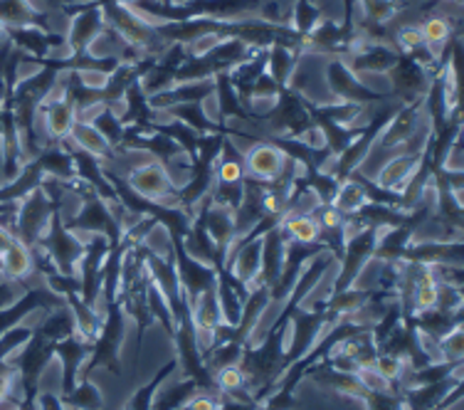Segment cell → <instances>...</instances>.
Masks as SVG:
<instances>
[{
    "mask_svg": "<svg viewBox=\"0 0 464 410\" xmlns=\"http://www.w3.org/2000/svg\"><path fill=\"white\" fill-rule=\"evenodd\" d=\"M242 163H245V179L272 183V181L282 179L285 173H289V169L295 166V159H289L269 139H259L257 143H252V149L245 151Z\"/></svg>",
    "mask_w": 464,
    "mask_h": 410,
    "instance_id": "cell-1",
    "label": "cell"
},
{
    "mask_svg": "<svg viewBox=\"0 0 464 410\" xmlns=\"http://www.w3.org/2000/svg\"><path fill=\"white\" fill-rule=\"evenodd\" d=\"M385 77L391 80V97H398L401 104L422 102L432 82V74L418 60H412L411 54H401Z\"/></svg>",
    "mask_w": 464,
    "mask_h": 410,
    "instance_id": "cell-2",
    "label": "cell"
},
{
    "mask_svg": "<svg viewBox=\"0 0 464 410\" xmlns=\"http://www.w3.org/2000/svg\"><path fill=\"white\" fill-rule=\"evenodd\" d=\"M326 84H329L331 94H336V97L343 99V102H351V104H363L366 107V104L388 102L391 99V94H383V92H375L366 87L353 72L348 70L341 57H334L326 64Z\"/></svg>",
    "mask_w": 464,
    "mask_h": 410,
    "instance_id": "cell-3",
    "label": "cell"
},
{
    "mask_svg": "<svg viewBox=\"0 0 464 410\" xmlns=\"http://www.w3.org/2000/svg\"><path fill=\"white\" fill-rule=\"evenodd\" d=\"M124 186L134 193V196L149 200V203H159L166 196H170L176 188L170 183L169 173L163 169L161 161H149L139 169L129 171V176L124 179Z\"/></svg>",
    "mask_w": 464,
    "mask_h": 410,
    "instance_id": "cell-4",
    "label": "cell"
},
{
    "mask_svg": "<svg viewBox=\"0 0 464 410\" xmlns=\"http://www.w3.org/2000/svg\"><path fill=\"white\" fill-rule=\"evenodd\" d=\"M401 53L393 50L391 45H383V43H368V45H361L358 50L351 53V63L346 64L348 70L353 72L356 77L361 74H388L391 67L398 63Z\"/></svg>",
    "mask_w": 464,
    "mask_h": 410,
    "instance_id": "cell-5",
    "label": "cell"
},
{
    "mask_svg": "<svg viewBox=\"0 0 464 410\" xmlns=\"http://www.w3.org/2000/svg\"><path fill=\"white\" fill-rule=\"evenodd\" d=\"M0 23L5 27H40L50 33V13H37L27 0H0Z\"/></svg>",
    "mask_w": 464,
    "mask_h": 410,
    "instance_id": "cell-6",
    "label": "cell"
},
{
    "mask_svg": "<svg viewBox=\"0 0 464 410\" xmlns=\"http://www.w3.org/2000/svg\"><path fill=\"white\" fill-rule=\"evenodd\" d=\"M0 269L3 275L13 279V282H25L27 277L35 272V258H33V248L25 245L23 240H15L8 250L0 255Z\"/></svg>",
    "mask_w": 464,
    "mask_h": 410,
    "instance_id": "cell-7",
    "label": "cell"
},
{
    "mask_svg": "<svg viewBox=\"0 0 464 410\" xmlns=\"http://www.w3.org/2000/svg\"><path fill=\"white\" fill-rule=\"evenodd\" d=\"M70 139L72 143H74V149L90 153V156H94L97 161H109L111 159V153H114V149L104 142V136L99 134L90 122H82V119H77L74 126H72Z\"/></svg>",
    "mask_w": 464,
    "mask_h": 410,
    "instance_id": "cell-8",
    "label": "cell"
},
{
    "mask_svg": "<svg viewBox=\"0 0 464 410\" xmlns=\"http://www.w3.org/2000/svg\"><path fill=\"white\" fill-rule=\"evenodd\" d=\"M304 54H296L295 50H289L285 45L267 47V67L269 77L277 82L279 87H289V80L295 77L296 64Z\"/></svg>",
    "mask_w": 464,
    "mask_h": 410,
    "instance_id": "cell-9",
    "label": "cell"
},
{
    "mask_svg": "<svg viewBox=\"0 0 464 410\" xmlns=\"http://www.w3.org/2000/svg\"><path fill=\"white\" fill-rule=\"evenodd\" d=\"M420 33H422L425 45L438 54L445 47L447 40L459 33V25H452V20L442 18V15H430L420 23Z\"/></svg>",
    "mask_w": 464,
    "mask_h": 410,
    "instance_id": "cell-10",
    "label": "cell"
},
{
    "mask_svg": "<svg viewBox=\"0 0 464 410\" xmlns=\"http://www.w3.org/2000/svg\"><path fill=\"white\" fill-rule=\"evenodd\" d=\"M90 124L97 129L99 134L104 136V142H107L111 149H119V146H121V142H124L126 126L119 122V116H116L109 107L99 109L97 114L90 119Z\"/></svg>",
    "mask_w": 464,
    "mask_h": 410,
    "instance_id": "cell-11",
    "label": "cell"
},
{
    "mask_svg": "<svg viewBox=\"0 0 464 410\" xmlns=\"http://www.w3.org/2000/svg\"><path fill=\"white\" fill-rule=\"evenodd\" d=\"M30 8L37 10V13H54V10L70 5V0H27Z\"/></svg>",
    "mask_w": 464,
    "mask_h": 410,
    "instance_id": "cell-12",
    "label": "cell"
},
{
    "mask_svg": "<svg viewBox=\"0 0 464 410\" xmlns=\"http://www.w3.org/2000/svg\"><path fill=\"white\" fill-rule=\"evenodd\" d=\"M5 30H8V27L0 23V43H5Z\"/></svg>",
    "mask_w": 464,
    "mask_h": 410,
    "instance_id": "cell-13",
    "label": "cell"
},
{
    "mask_svg": "<svg viewBox=\"0 0 464 410\" xmlns=\"http://www.w3.org/2000/svg\"><path fill=\"white\" fill-rule=\"evenodd\" d=\"M70 3H82V0H70Z\"/></svg>",
    "mask_w": 464,
    "mask_h": 410,
    "instance_id": "cell-14",
    "label": "cell"
},
{
    "mask_svg": "<svg viewBox=\"0 0 464 410\" xmlns=\"http://www.w3.org/2000/svg\"><path fill=\"white\" fill-rule=\"evenodd\" d=\"M457 3H462V0H457Z\"/></svg>",
    "mask_w": 464,
    "mask_h": 410,
    "instance_id": "cell-15",
    "label": "cell"
}]
</instances>
